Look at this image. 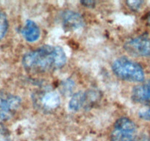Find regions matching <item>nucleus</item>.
Returning <instances> with one entry per match:
<instances>
[{"label":"nucleus","mask_w":150,"mask_h":141,"mask_svg":"<svg viewBox=\"0 0 150 141\" xmlns=\"http://www.w3.org/2000/svg\"><path fill=\"white\" fill-rule=\"evenodd\" d=\"M66 63V55L58 46L45 45L26 53L22 65L29 72L48 73L60 69Z\"/></svg>","instance_id":"obj_1"},{"label":"nucleus","mask_w":150,"mask_h":141,"mask_svg":"<svg viewBox=\"0 0 150 141\" xmlns=\"http://www.w3.org/2000/svg\"><path fill=\"white\" fill-rule=\"evenodd\" d=\"M112 70L118 78L127 82H141L144 80V70L136 62L127 57H119L113 61Z\"/></svg>","instance_id":"obj_2"},{"label":"nucleus","mask_w":150,"mask_h":141,"mask_svg":"<svg viewBox=\"0 0 150 141\" xmlns=\"http://www.w3.org/2000/svg\"><path fill=\"white\" fill-rule=\"evenodd\" d=\"M137 126L127 117H121L115 122L110 134L111 141H132L136 136Z\"/></svg>","instance_id":"obj_3"},{"label":"nucleus","mask_w":150,"mask_h":141,"mask_svg":"<svg viewBox=\"0 0 150 141\" xmlns=\"http://www.w3.org/2000/svg\"><path fill=\"white\" fill-rule=\"evenodd\" d=\"M19 96L6 92L0 93V122L11 119L21 106Z\"/></svg>","instance_id":"obj_4"},{"label":"nucleus","mask_w":150,"mask_h":141,"mask_svg":"<svg viewBox=\"0 0 150 141\" xmlns=\"http://www.w3.org/2000/svg\"><path fill=\"white\" fill-rule=\"evenodd\" d=\"M124 48L131 55L150 57V38L145 35L132 37L125 41Z\"/></svg>","instance_id":"obj_5"},{"label":"nucleus","mask_w":150,"mask_h":141,"mask_svg":"<svg viewBox=\"0 0 150 141\" xmlns=\"http://www.w3.org/2000/svg\"><path fill=\"white\" fill-rule=\"evenodd\" d=\"M35 104L44 112H52L56 110L60 104V98L55 90L46 89L35 94Z\"/></svg>","instance_id":"obj_6"},{"label":"nucleus","mask_w":150,"mask_h":141,"mask_svg":"<svg viewBox=\"0 0 150 141\" xmlns=\"http://www.w3.org/2000/svg\"><path fill=\"white\" fill-rule=\"evenodd\" d=\"M63 28L69 31L81 28L84 24L83 17L78 13L72 11H66L62 16Z\"/></svg>","instance_id":"obj_7"},{"label":"nucleus","mask_w":150,"mask_h":141,"mask_svg":"<svg viewBox=\"0 0 150 141\" xmlns=\"http://www.w3.org/2000/svg\"><path fill=\"white\" fill-rule=\"evenodd\" d=\"M132 99L136 103H150V80L141 82L133 87Z\"/></svg>","instance_id":"obj_8"},{"label":"nucleus","mask_w":150,"mask_h":141,"mask_svg":"<svg viewBox=\"0 0 150 141\" xmlns=\"http://www.w3.org/2000/svg\"><path fill=\"white\" fill-rule=\"evenodd\" d=\"M21 35L27 41L33 43L38 40L41 35V31L38 26L33 21L27 20L21 29Z\"/></svg>","instance_id":"obj_9"},{"label":"nucleus","mask_w":150,"mask_h":141,"mask_svg":"<svg viewBox=\"0 0 150 141\" xmlns=\"http://www.w3.org/2000/svg\"><path fill=\"white\" fill-rule=\"evenodd\" d=\"M86 107V92L79 91L74 93L69 102V108L76 112Z\"/></svg>","instance_id":"obj_10"},{"label":"nucleus","mask_w":150,"mask_h":141,"mask_svg":"<svg viewBox=\"0 0 150 141\" xmlns=\"http://www.w3.org/2000/svg\"><path fill=\"white\" fill-rule=\"evenodd\" d=\"M8 29V21L6 15L0 11V41L5 37Z\"/></svg>","instance_id":"obj_11"},{"label":"nucleus","mask_w":150,"mask_h":141,"mask_svg":"<svg viewBox=\"0 0 150 141\" xmlns=\"http://www.w3.org/2000/svg\"><path fill=\"white\" fill-rule=\"evenodd\" d=\"M0 141H11V134L9 131L0 125Z\"/></svg>","instance_id":"obj_12"},{"label":"nucleus","mask_w":150,"mask_h":141,"mask_svg":"<svg viewBox=\"0 0 150 141\" xmlns=\"http://www.w3.org/2000/svg\"><path fill=\"white\" fill-rule=\"evenodd\" d=\"M138 116L142 120L150 121V107L140 111L138 113Z\"/></svg>","instance_id":"obj_13"},{"label":"nucleus","mask_w":150,"mask_h":141,"mask_svg":"<svg viewBox=\"0 0 150 141\" xmlns=\"http://www.w3.org/2000/svg\"><path fill=\"white\" fill-rule=\"evenodd\" d=\"M143 3L144 2L142 1H128V2H127V5L132 11H138L141 8Z\"/></svg>","instance_id":"obj_14"},{"label":"nucleus","mask_w":150,"mask_h":141,"mask_svg":"<svg viewBox=\"0 0 150 141\" xmlns=\"http://www.w3.org/2000/svg\"><path fill=\"white\" fill-rule=\"evenodd\" d=\"M132 141H150V137L147 135H140L135 136Z\"/></svg>","instance_id":"obj_15"},{"label":"nucleus","mask_w":150,"mask_h":141,"mask_svg":"<svg viewBox=\"0 0 150 141\" xmlns=\"http://www.w3.org/2000/svg\"><path fill=\"white\" fill-rule=\"evenodd\" d=\"M81 3L86 7H92L95 5L94 1H83V2H81Z\"/></svg>","instance_id":"obj_16"},{"label":"nucleus","mask_w":150,"mask_h":141,"mask_svg":"<svg viewBox=\"0 0 150 141\" xmlns=\"http://www.w3.org/2000/svg\"><path fill=\"white\" fill-rule=\"evenodd\" d=\"M148 24L150 27V15L149 16V17H148Z\"/></svg>","instance_id":"obj_17"}]
</instances>
